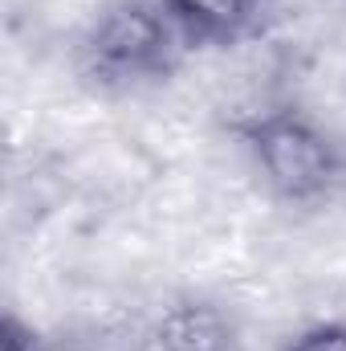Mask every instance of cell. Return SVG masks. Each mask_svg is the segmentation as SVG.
Returning a JSON list of instances; mask_svg holds the SVG:
<instances>
[{
    "mask_svg": "<svg viewBox=\"0 0 346 351\" xmlns=\"http://www.w3.org/2000/svg\"><path fill=\"white\" fill-rule=\"evenodd\" d=\"M237 135L281 204L310 208L346 184V147L302 106H269L245 119Z\"/></svg>",
    "mask_w": 346,
    "mask_h": 351,
    "instance_id": "cell-1",
    "label": "cell"
},
{
    "mask_svg": "<svg viewBox=\"0 0 346 351\" xmlns=\"http://www.w3.org/2000/svg\"><path fill=\"white\" fill-rule=\"evenodd\" d=\"M187 41L163 0H114L82 41V70L102 90H139L168 82Z\"/></svg>",
    "mask_w": 346,
    "mask_h": 351,
    "instance_id": "cell-2",
    "label": "cell"
},
{
    "mask_svg": "<svg viewBox=\"0 0 346 351\" xmlns=\"http://www.w3.org/2000/svg\"><path fill=\"white\" fill-rule=\"evenodd\" d=\"M151 339L159 351H232L237 348V323L220 302L179 298L155 319Z\"/></svg>",
    "mask_w": 346,
    "mask_h": 351,
    "instance_id": "cell-3",
    "label": "cell"
},
{
    "mask_svg": "<svg viewBox=\"0 0 346 351\" xmlns=\"http://www.w3.org/2000/svg\"><path fill=\"white\" fill-rule=\"evenodd\" d=\"M265 0H163L168 16L191 45H232L261 16Z\"/></svg>",
    "mask_w": 346,
    "mask_h": 351,
    "instance_id": "cell-4",
    "label": "cell"
},
{
    "mask_svg": "<svg viewBox=\"0 0 346 351\" xmlns=\"http://www.w3.org/2000/svg\"><path fill=\"white\" fill-rule=\"evenodd\" d=\"M285 351H346V323H322L302 331Z\"/></svg>",
    "mask_w": 346,
    "mask_h": 351,
    "instance_id": "cell-5",
    "label": "cell"
},
{
    "mask_svg": "<svg viewBox=\"0 0 346 351\" xmlns=\"http://www.w3.org/2000/svg\"><path fill=\"white\" fill-rule=\"evenodd\" d=\"M0 351H41V343L16 315H8L4 327H0Z\"/></svg>",
    "mask_w": 346,
    "mask_h": 351,
    "instance_id": "cell-6",
    "label": "cell"
}]
</instances>
